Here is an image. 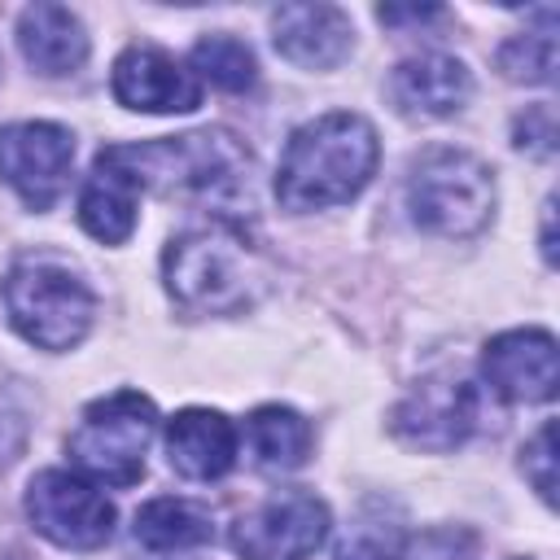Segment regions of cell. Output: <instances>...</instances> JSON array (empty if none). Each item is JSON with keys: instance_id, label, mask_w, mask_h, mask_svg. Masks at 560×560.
Masks as SVG:
<instances>
[{"instance_id": "1", "label": "cell", "mask_w": 560, "mask_h": 560, "mask_svg": "<svg viewBox=\"0 0 560 560\" xmlns=\"http://www.w3.org/2000/svg\"><path fill=\"white\" fill-rule=\"evenodd\" d=\"M381 162L376 131L363 114H324L302 122L276 166V201L284 210H328L359 197Z\"/></svg>"}, {"instance_id": "2", "label": "cell", "mask_w": 560, "mask_h": 560, "mask_svg": "<svg viewBox=\"0 0 560 560\" xmlns=\"http://www.w3.org/2000/svg\"><path fill=\"white\" fill-rule=\"evenodd\" d=\"M162 276L171 298L197 315H236L254 306L271 280L262 249L245 236L241 223L228 219L179 232L166 245Z\"/></svg>"}, {"instance_id": "3", "label": "cell", "mask_w": 560, "mask_h": 560, "mask_svg": "<svg viewBox=\"0 0 560 560\" xmlns=\"http://www.w3.org/2000/svg\"><path fill=\"white\" fill-rule=\"evenodd\" d=\"M105 153L131 175L140 192H197L223 197L249 184V149L232 131H188L140 144H105Z\"/></svg>"}, {"instance_id": "4", "label": "cell", "mask_w": 560, "mask_h": 560, "mask_svg": "<svg viewBox=\"0 0 560 560\" xmlns=\"http://www.w3.org/2000/svg\"><path fill=\"white\" fill-rule=\"evenodd\" d=\"M4 311H9V324L31 346L70 350L88 337L96 298L70 262L52 254H31V258H18L4 276Z\"/></svg>"}, {"instance_id": "5", "label": "cell", "mask_w": 560, "mask_h": 560, "mask_svg": "<svg viewBox=\"0 0 560 560\" xmlns=\"http://www.w3.org/2000/svg\"><path fill=\"white\" fill-rule=\"evenodd\" d=\"M407 210L433 236H472L494 214V175L464 149H429L407 175Z\"/></svg>"}, {"instance_id": "6", "label": "cell", "mask_w": 560, "mask_h": 560, "mask_svg": "<svg viewBox=\"0 0 560 560\" xmlns=\"http://www.w3.org/2000/svg\"><path fill=\"white\" fill-rule=\"evenodd\" d=\"M153 433H158V407L140 389H118V394L96 398L83 411L66 446L79 472L127 490L144 477V455H149Z\"/></svg>"}, {"instance_id": "7", "label": "cell", "mask_w": 560, "mask_h": 560, "mask_svg": "<svg viewBox=\"0 0 560 560\" xmlns=\"http://www.w3.org/2000/svg\"><path fill=\"white\" fill-rule=\"evenodd\" d=\"M26 516L48 542L66 551H96L114 538V503L88 477L66 468H44L31 477Z\"/></svg>"}, {"instance_id": "8", "label": "cell", "mask_w": 560, "mask_h": 560, "mask_svg": "<svg viewBox=\"0 0 560 560\" xmlns=\"http://www.w3.org/2000/svg\"><path fill=\"white\" fill-rule=\"evenodd\" d=\"M389 429L411 451H455L477 429V385L459 372H433L394 407Z\"/></svg>"}, {"instance_id": "9", "label": "cell", "mask_w": 560, "mask_h": 560, "mask_svg": "<svg viewBox=\"0 0 560 560\" xmlns=\"http://www.w3.org/2000/svg\"><path fill=\"white\" fill-rule=\"evenodd\" d=\"M328 508L306 490H280L232 525L241 560H311L328 538Z\"/></svg>"}, {"instance_id": "10", "label": "cell", "mask_w": 560, "mask_h": 560, "mask_svg": "<svg viewBox=\"0 0 560 560\" xmlns=\"http://www.w3.org/2000/svg\"><path fill=\"white\" fill-rule=\"evenodd\" d=\"M74 162V136L57 122H9L0 127V179L31 206L48 210L66 184Z\"/></svg>"}, {"instance_id": "11", "label": "cell", "mask_w": 560, "mask_h": 560, "mask_svg": "<svg viewBox=\"0 0 560 560\" xmlns=\"http://www.w3.org/2000/svg\"><path fill=\"white\" fill-rule=\"evenodd\" d=\"M481 376L508 402H547L560 381V350L547 328H512L486 341Z\"/></svg>"}, {"instance_id": "12", "label": "cell", "mask_w": 560, "mask_h": 560, "mask_svg": "<svg viewBox=\"0 0 560 560\" xmlns=\"http://www.w3.org/2000/svg\"><path fill=\"white\" fill-rule=\"evenodd\" d=\"M109 88L118 105L140 109V114H192L201 105L197 74L153 44H131L127 52H118Z\"/></svg>"}, {"instance_id": "13", "label": "cell", "mask_w": 560, "mask_h": 560, "mask_svg": "<svg viewBox=\"0 0 560 560\" xmlns=\"http://www.w3.org/2000/svg\"><path fill=\"white\" fill-rule=\"evenodd\" d=\"M276 52L302 70H332L354 48V26L337 4H280L271 13Z\"/></svg>"}, {"instance_id": "14", "label": "cell", "mask_w": 560, "mask_h": 560, "mask_svg": "<svg viewBox=\"0 0 560 560\" xmlns=\"http://www.w3.org/2000/svg\"><path fill=\"white\" fill-rule=\"evenodd\" d=\"M468 96H472V74L459 57H446V52L407 57L389 74V101L407 118H446L464 109Z\"/></svg>"}, {"instance_id": "15", "label": "cell", "mask_w": 560, "mask_h": 560, "mask_svg": "<svg viewBox=\"0 0 560 560\" xmlns=\"http://www.w3.org/2000/svg\"><path fill=\"white\" fill-rule=\"evenodd\" d=\"M166 459L188 481H219L236 464V424L210 407H184L166 420Z\"/></svg>"}, {"instance_id": "16", "label": "cell", "mask_w": 560, "mask_h": 560, "mask_svg": "<svg viewBox=\"0 0 560 560\" xmlns=\"http://www.w3.org/2000/svg\"><path fill=\"white\" fill-rule=\"evenodd\" d=\"M131 538H136V551H144V560H184L214 538V521H210V508L162 494L136 512Z\"/></svg>"}, {"instance_id": "17", "label": "cell", "mask_w": 560, "mask_h": 560, "mask_svg": "<svg viewBox=\"0 0 560 560\" xmlns=\"http://www.w3.org/2000/svg\"><path fill=\"white\" fill-rule=\"evenodd\" d=\"M18 48L31 70L61 79L88 61V31L66 4H31L18 18Z\"/></svg>"}, {"instance_id": "18", "label": "cell", "mask_w": 560, "mask_h": 560, "mask_svg": "<svg viewBox=\"0 0 560 560\" xmlns=\"http://www.w3.org/2000/svg\"><path fill=\"white\" fill-rule=\"evenodd\" d=\"M136 206H140V188L131 184V175L101 149L83 192H79V223L88 236L105 241V245H122L136 232Z\"/></svg>"}, {"instance_id": "19", "label": "cell", "mask_w": 560, "mask_h": 560, "mask_svg": "<svg viewBox=\"0 0 560 560\" xmlns=\"http://www.w3.org/2000/svg\"><path fill=\"white\" fill-rule=\"evenodd\" d=\"M245 442H249V455H254L258 468H267V472H293L311 455V424L293 407L271 402V407H258L245 420Z\"/></svg>"}, {"instance_id": "20", "label": "cell", "mask_w": 560, "mask_h": 560, "mask_svg": "<svg viewBox=\"0 0 560 560\" xmlns=\"http://www.w3.org/2000/svg\"><path fill=\"white\" fill-rule=\"evenodd\" d=\"M407 516L394 499H363L337 542V560H402Z\"/></svg>"}, {"instance_id": "21", "label": "cell", "mask_w": 560, "mask_h": 560, "mask_svg": "<svg viewBox=\"0 0 560 560\" xmlns=\"http://www.w3.org/2000/svg\"><path fill=\"white\" fill-rule=\"evenodd\" d=\"M538 22L516 31L499 48V70L512 83H551L556 79V9H538Z\"/></svg>"}, {"instance_id": "22", "label": "cell", "mask_w": 560, "mask_h": 560, "mask_svg": "<svg viewBox=\"0 0 560 560\" xmlns=\"http://www.w3.org/2000/svg\"><path fill=\"white\" fill-rule=\"evenodd\" d=\"M192 74L197 83H214L219 92H249L258 83V61L245 39L236 35H206L192 44Z\"/></svg>"}, {"instance_id": "23", "label": "cell", "mask_w": 560, "mask_h": 560, "mask_svg": "<svg viewBox=\"0 0 560 560\" xmlns=\"http://www.w3.org/2000/svg\"><path fill=\"white\" fill-rule=\"evenodd\" d=\"M521 455H525V459H521V468H525L529 486L538 490V499H542V503H551V499H556V424L547 420Z\"/></svg>"}, {"instance_id": "24", "label": "cell", "mask_w": 560, "mask_h": 560, "mask_svg": "<svg viewBox=\"0 0 560 560\" xmlns=\"http://www.w3.org/2000/svg\"><path fill=\"white\" fill-rule=\"evenodd\" d=\"M512 140H516V149H525L534 158H551L556 153V109L551 105H529L516 118Z\"/></svg>"}, {"instance_id": "25", "label": "cell", "mask_w": 560, "mask_h": 560, "mask_svg": "<svg viewBox=\"0 0 560 560\" xmlns=\"http://www.w3.org/2000/svg\"><path fill=\"white\" fill-rule=\"evenodd\" d=\"M22 438H26V420H22L18 402L0 389V464L22 451Z\"/></svg>"}, {"instance_id": "26", "label": "cell", "mask_w": 560, "mask_h": 560, "mask_svg": "<svg viewBox=\"0 0 560 560\" xmlns=\"http://www.w3.org/2000/svg\"><path fill=\"white\" fill-rule=\"evenodd\" d=\"M376 18L385 22V26H402V22H433V18H442V9L438 4H411V9H394V4H385V9H376Z\"/></svg>"}, {"instance_id": "27", "label": "cell", "mask_w": 560, "mask_h": 560, "mask_svg": "<svg viewBox=\"0 0 560 560\" xmlns=\"http://www.w3.org/2000/svg\"><path fill=\"white\" fill-rule=\"evenodd\" d=\"M551 219H556V201L542 206V258L556 262V236H551Z\"/></svg>"}]
</instances>
